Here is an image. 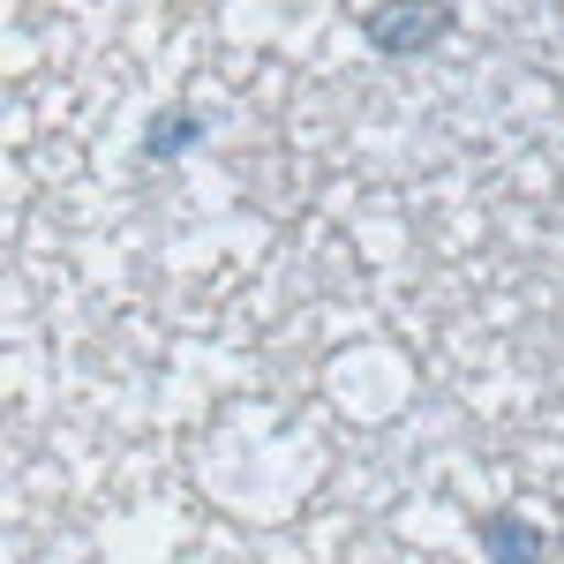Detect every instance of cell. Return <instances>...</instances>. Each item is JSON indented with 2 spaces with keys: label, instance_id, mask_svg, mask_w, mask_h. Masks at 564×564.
Listing matches in <instances>:
<instances>
[{
  "label": "cell",
  "instance_id": "obj_1",
  "mask_svg": "<svg viewBox=\"0 0 564 564\" xmlns=\"http://www.w3.org/2000/svg\"><path fill=\"white\" fill-rule=\"evenodd\" d=\"M452 23H459V0H369L354 15L361 45L384 53V61H422L430 45H444Z\"/></svg>",
  "mask_w": 564,
  "mask_h": 564
},
{
  "label": "cell",
  "instance_id": "obj_2",
  "mask_svg": "<svg viewBox=\"0 0 564 564\" xmlns=\"http://www.w3.org/2000/svg\"><path fill=\"white\" fill-rule=\"evenodd\" d=\"M196 143H212V113L204 106H159L151 121H143V166H181Z\"/></svg>",
  "mask_w": 564,
  "mask_h": 564
},
{
  "label": "cell",
  "instance_id": "obj_3",
  "mask_svg": "<svg viewBox=\"0 0 564 564\" xmlns=\"http://www.w3.org/2000/svg\"><path fill=\"white\" fill-rule=\"evenodd\" d=\"M475 550L489 564H550V534L527 512H481L475 520Z\"/></svg>",
  "mask_w": 564,
  "mask_h": 564
}]
</instances>
